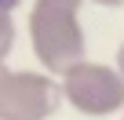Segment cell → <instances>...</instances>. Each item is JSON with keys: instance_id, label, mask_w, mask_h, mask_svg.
<instances>
[{"instance_id": "6da1fadb", "label": "cell", "mask_w": 124, "mask_h": 120, "mask_svg": "<svg viewBox=\"0 0 124 120\" xmlns=\"http://www.w3.org/2000/svg\"><path fill=\"white\" fill-rule=\"evenodd\" d=\"M84 0H33L29 7V47L40 58L47 77H66L73 66L84 62V29H80V11Z\"/></svg>"}, {"instance_id": "7a4b0ae2", "label": "cell", "mask_w": 124, "mask_h": 120, "mask_svg": "<svg viewBox=\"0 0 124 120\" xmlns=\"http://www.w3.org/2000/svg\"><path fill=\"white\" fill-rule=\"evenodd\" d=\"M58 87H62V98L84 116H113L124 109V77L117 73V66L84 58L58 80Z\"/></svg>"}, {"instance_id": "3957f363", "label": "cell", "mask_w": 124, "mask_h": 120, "mask_svg": "<svg viewBox=\"0 0 124 120\" xmlns=\"http://www.w3.org/2000/svg\"><path fill=\"white\" fill-rule=\"evenodd\" d=\"M62 87L37 69H0V120H47Z\"/></svg>"}, {"instance_id": "277c9868", "label": "cell", "mask_w": 124, "mask_h": 120, "mask_svg": "<svg viewBox=\"0 0 124 120\" xmlns=\"http://www.w3.org/2000/svg\"><path fill=\"white\" fill-rule=\"evenodd\" d=\"M11 47H15V22L8 11H0V69H4V58L11 55Z\"/></svg>"}, {"instance_id": "5b68a950", "label": "cell", "mask_w": 124, "mask_h": 120, "mask_svg": "<svg viewBox=\"0 0 124 120\" xmlns=\"http://www.w3.org/2000/svg\"><path fill=\"white\" fill-rule=\"evenodd\" d=\"M113 66H117V73H120V77H124V44H120V47H117V62H113Z\"/></svg>"}, {"instance_id": "8992f818", "label": "cell", "mask_w": 124, "mask_h": 120, "mask_svg": "<svg viewBox=\"0 0 124 120\" xmlns=\"http://www.w3.org/2000/svg\"><path fill=\"white\" fill-rule=\"evenodd\" d=\"M18 4H22V0H0V11H8V15H11Z\"/></svg>"}, {"instance_id": "52a82bcc", "label": "cell", "mask_w": 124, "mask_h": 120, "mask_svg": "<svg viewBox=\"0 0 124 120\" xmlns=\"http://www.w3.org/2000/svg\"><path fill=\"white\" fill-rule=\"evenodd\" d=\"M91 4H99V7H124V0H91Z\"/></svg>"}]
</instances>
